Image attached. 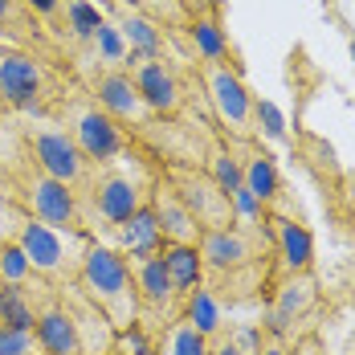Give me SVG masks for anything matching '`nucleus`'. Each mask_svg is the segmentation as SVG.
I'll return each mask as SVG.
<instances>
[{"label": "nucleus", "instance_id": "a878e982", "mask_svg": "<svg viewBox=\"0 0 355 355\" xmlns=\"http://www.w3.org/2000/svg\"><path fill=\"white\" fill-rule=\"evenodd\" d=\"M0 322H4V327H17V331H33L37 311H33V298L25 294V286H8V290H4Z\"/></svg>", "mask_w": 355, "mask_h": 355}, {"label": "nucleus", "instance_id": "7c9ffc66", "mask_svg": "<svg viewBox=\"0 0 355 355\" xmlns=\"http://www.w3.org/2000/svg\"><path fill=\"white\" fill-rule=\"evenodd\" d=\"M33 347H37L33 331H17V327L0 322V355H33Z\"/></svg>", "mask_w": 355, "mask_h": 355}, {"label": "nucleus", "instance_id": "c9c22d12", "mask_svg": "<svg viewBox=\"0 0 355 355\" xmlns=\"http://www.w3.org/2000/svg\"><path fill=\"white\" fill-rule=\"evenodd\" d=\"M339 4H343V0H322V8H327V12H331L335 21H343V17H339Z\"/></svg>", "mask_w": 355, "mask_h": 355}, {"label": "nucleus", "instance_id": "4be33fe9", "mask_svg": "<svg viewBox=\"0 0 355 355\" xmlns=\"http://www.w3.org/2000/svg\"><path fill=\"white\" fill-rule=\"evenodd\" d=\"M114 249L127 257V261H147V257H159L164 249V233H159V220L151 213V205H143L131 220H123L114 229Z\"/></svg>", "mask_w": 355, "mask_h": 355}, {"label": "nucleus", "instance_id": "c85d7f7f", "mask_svg": "<svg viewBox=\"0 0 355 355\" xmlns=\"http://www.w3.org/2000/svg\"><path fill=\"white\" fill-rule=\"evenodd\" d=\"M37 12V21L53 33V41L66 49V0H25Z\"/></svg>", "mask_w": 355, "mask_h": 355}, {"label": "nucleus", "instance_id": "4c0bfd02", "mask_svg": "<svg viewBox=\"0 0 355 355\" xmlns=\"http://www.w3.org/2000/svg\"><path fill=\"white\" fill-rule=\"evenodd\" d=\"M352 225H355V196H352Z\"/></svg>", "mask_w": 355, "mask_h": 355}, {"label": "nucleus", "instance_id": "aec40b11", "mask_svg": "<svg viewBox=\"0 0 355 355\" xmlns=\"http://www.w3.org/2000/svg\"><path fill=\"white\" fill-rule=\"evenodd\" d=\"M131 274H135V290H139V306L159 315V319H176L180 294L168 270H164V257H147V261H131Z\"/></svg>", "mask_w": 355, "mask_h": 355}, {"label": "nucleus", "instance_id": "0eeeda50", "mask_svg": "<svg viewBox=\"0 0 355 355\" xmlns=\"http://www.w3.org/2000/svg\"><path fill=\"white\" fill-rule=\"evenodd\" d=\"M25 143L33 151V164L45 176L62 180V184H82L86 176V155L78 151V143L70 139L66 127L49 123V114H33V123L25 127Z\"/></svg>", "mask_w": 355, "mask_h": 355}, {"label": "nucleus", "instance_id": "2eb2a0df", "mask_svg": "<svg viewBox=\"0 0 355 355\" xmlns=\"http://www.w3.org/2000/svg\"><path fill=\"white\" fill-rule=\"evenodd\" d=\"M147 196L151 192H143V184L135 176H127V172H107V176L94 180V209H98V216L107 220L110 229L131 220L147 205Z\"/></svg>", "mask_w": 355, "mask_h": 355}, {"label": "nucleus", "instance_id": "f3484780", "mask_svg": "<svg viewBox=\"0 0 355 355\" xmlns=\"http://www.w3.org/2000/svg\"><path fill=\"white\" fill-rule=\"evenodd\" d=\"M319 302V282L315 274H282V282L274 286V306H270V335L282 339L290 322L306 319Z\"/></svg>", "mask_w": 355, "mask_h": 355}, {"label": "nucleus", "instance_id": "ddd939ff", "mask_svg": "<svg viewBox=\"0 0 355 355\" xmlns=\"http://www.w3.org/2000/svg\"><path fill=\"white\" fill-rule=\"evenodd\" d=\"M0 45L29 49V53L49 58V62L62 58V45H58L53 33L37 21V12L25 4V0H0Z\"/></svg>", "mask_w": 355, "mask_h": 355}, {"label": "nucleus", "instance_id": "393cba45", "mask_svg": "<svg viewBox=\"0 0 355 355\" xmlns=\"http://www.w3.org/2000/svg\"><path fill=\"white\" fill-rule=\"evenodd\" d=\"M180 319H188L205 339H213L216 331H220V302H216V294L209 286L192 290V294L184 298V315H180Z\"/></svg>", "mask_w": 355, "mask_h": 355}, {"label": "nucleus", "instance_id": "39448f33", "mask_svg": "<svg viewBox=\"0 0 355 355\" xmlns=\"http://www.w3.org/2000/svg\"><path fill=\"white\" fill-rule=\"evenodd\" d=\"M17 245L25 249L29 266L37 274H49V278H78L82 270V257L90 249V237L82 229H53V225H41V220H25L17 229Z\"/></svg>", "mask_w": 355, "mask_h": 355}, {"label": "nucleus", "instance_id": "a211bd4d", "mask_svg": "<svg viewBox=\"0 0 355 355\" xmlns=\"http://www.w3.org/2000/svg\"><path fill=\"white\" fill-rule=\"evenodd\" d=\"M62 306L70 311L73 327H78V339H82V355H110L114 347V327L110 319L78 290V286H62Z\"/></svg>", "mask_w": 355, "mask_h": 355}, {"label": "nucleus", "instance_id": "2f4dec72", "mask_svg": "<svg viewBox=\"0 0 355 355\" xmlns=\"http://www.w3.org/2000/svg\"><path fill=\"white\" fill-rule=\"evenodd\" d=\"M257 355H290V347H286L278 335H266V343L257 347Z\"/></svg>", "mask_w": 355, "mask_h": 355}, {"label": "nucleus", "instance_id": "1a4fd4ad", "mask_svg": "<svg viewBox=\"0 0 355 355\" xmlns=\"http://www.w3.org/2000/svg\"><path fill=\"white\" fill-rule=\"evenodd\" d=\"M127 73L139 86L143 103L151 107L155 119H180L184 114V107H188V82H184L176 62H168V58H131Z\"/></svg>", "mask_w": 355, "mask_h": 355}, {"label": "nucleus", "instance_id": "4468645a", "mask_svg": "<svg viewBox=\"0 0 355 355\" xmlns=\"http://www.w3.org/2000/svg\"><path fill=\"white\" fill-rule=\"evenodd\" d=\"M266 229H270V245H274V257H278L282 274H311V266H315V233L302 220L282 213L266 216Z\"/></svg>", "mask_w": 355, "mask_h": 355}, {"label": "nucleus", "instance_id": "c756f323", "mask_svg": "<svg viewBox=\"0 0 355 355\" xmlns=\"http://www.w3.org/2000/svg\"><path fill=\"white\" fill-rule=\"evenodd\" d=\"M114 355H155L151 352V339H147V331H143L139 322L135 327H123L119 335H114Z\"/></svg>", "mask_w": 355, "mask_h": 355}, {"label": "nucleus", "instance_id": "bb28decb", "mask_svg": "<svg viewBox=\"0 0 355 355\" xmlns=\"http://www.w3.org/2000/svg\"><path fill=\"white\" fill-rule=\"evenodd\" d=\"M253 131H257V139H270V143H286V114L278 110V103H270V98H253Z\"/></svg>", "mask_w": 355, "mask_h": 355}, {"label": "nucleus", "instance_id": "9b49d317", "mask_svg": "<svg viewBox=\"0 0 355 355\" xmlns=\"http://www.w3.org/2000/svg\"><path fill=\"white\" fill-rule=\"evenodd\" d=\"M21 205L29 209L33 220L53 225V229H78V192L62 180L45 176L41 168L21 176Z\"/></svg>", "mask_w": 355, "mask_h": 355}, {"label": "nucleus", "instance_id": "f03ea898", "mask_svg": "<svg viewBox=\"0 0 355 355\" xmlns=\"http://www.w3.org/2000/svg\"><path fill=\"white\" fill-rule=\"evenodd\" d=\"M66 98V82L49 58L0 45V107L21 114H49Z\"/></svg>", "mask_w": 355, "mask_h": 355}, {"label": "nucleus", "instance_id": "473e14b6", "mask_svg": "<svg viewBox=\"0 0 355 355\" xmlns=\"http://www.w3.org/2000/svg\"><path fill=\"white\" fill-rule=\"evenodd\" d=\"M290 355H322V343L315 339V335H306V339H298V343H294V352H290Z\"/></svg>", "mask_w": 355, "mask_h": 355}, {"label": "nucleus", "instance_id": "cd10ccee", "mask_svg": "<svg viewBox=\"0 0 355 355\" xmlns=\"http://www.w3.org/2000/svg\"><path fill=\"white\" fill-rule=\"evenodd\" d=\"M29 274H33V266H29L25 249L17 241H0V278H4V286H25Z\"/></svg>", "mask_w": 355, "mask_h": 355}, {"label": "nucleus", "instance_id": "e433bc0d", "mask_svg": "<svg viewBox=\"0 0 355 355\" xmlns=\"http://www.w3.org/2000/svg\"><path fill=\"white\" fill-rule=\"evenodd\" d=\"M4 290H8V286H4V278H0V302H4Z\"/></svg>", "mask_w": 355, "mask_h": 355}, {"label": "nucleus", "instance_id": "412c9836", "mask_svg": "<svg viewBox=\"0 0 355 355\" xmlns=\"http://www.w3.org/2000/svg\"><path fill=\"white\" fill-rule=\"evenodd\" d=\"M33 339H37V352L41 355H82L78 327H73L70 311L62 302H49L45 311H37Z\"/></svg>", "mask_w": 355, "mask_h": 355}, {"label": "nucleus", "instance_id": "6ab92c4d", "mask_svg": "<svg viewBox=\"0 0 355 355\" xmlns=\"http://www.w3.org/2000/svg\"><path fill=\"white\" fill-rule=\"evenodd\" d=\"M147 205H151V213L159 220V233H164V241H176V245H196L200 241V225H196V216L184 209V200L176 196V188L168 184L164 176L151 180V196H147Z\"/></svg>", "mask_w": 355, "mask_h": 355}, {"label": "nucleus", "instance_id": "6e6552de", "mask_svg": "<svg viewBox=\"0 0 355 355\" xmlns=\"http://www.w3.org/2000/svg\"><path fill=\"white\" fill-rule=\"evenodd\" d=\"M164 180L176 188V196L184 200V209L196 216L200 229H229V225H237L233 220V200L216 188L209 172L188 168V164H172V168H164Z\"/></svg>", "mask_w": 355, "mask_h": 355}, {"label": "nucleus", "instance_id": "5701e85b", "mask_svg": "<svg viewBox=\"0 0 355 355\" xmlns=\"http://www.w3.org/2000/svg\"><path fill=\"white\" fill-rule=\"evenodd\" d=\"M159 257H164V270H168V278H172V286H176L180 298H188L192 290H200V286H205V261H200V249H196V245L164 241Z\"/></svg>", "mask_w": 355, "mask_h": 355}, {"label": "nucleus", "instance_id": "72a5a7b5", "mask_svg": "<svg viewBox=\"0 0 355 355\" xmlns=\"http://www.w3.org/2000/svg\"><path fill=\"white\" fill-rule=\"evenodd\" d=\"M213 355H245V352H241L233 339H225V343H216V347H213Z\"/></svg>", "mask_w": 355, "mask_h": 355}, {"label": "nucleus", "instance_id": "20e7f679", "mask_svg": "<svg viewBox=\"0 0 355 355\" xmlns=\"http://www.w3.org/2000/svg\"><path fill=\"white\" fill-rule=\"evenodd\" d=\"M196 82L205 90V103L213 110L216 127L225 131V139H257V131H253V98L257 94L249 90L245 73L229 70V66H196Z\"/></svg>", "mask_w": 355, "mask_h": 355}, {"label": "nucleus", "instance_id": "7ed1b4c3", "mask_svg": "<svg viewBox=\"0 0 355 355\" xmlns=\"http://www.w3.org/2000/svg\"><path fill=\"white\" fill-rule=\"evenodd\" d=\"M58 114L70 139L78 143V151L86 155V164H114L119 155H127V131L90 94H73V98L66 94L58 103Z\"/></svg>", "mask_w": 355, "mask_h": 355}, {"label": "nucleus", "instance_id": "f8f14e48", "mask_svg": "<svg viewBox=\"0 0 355 355\" xmlns=\"http://www.w3.org/2000/svg\"><path fill=\"white\" fill-rule=\"evenodd\" d=\"M180 41H184L188 62H196V66H229V70L241 73V53H237L229 29H225V12L188 17L184 29H180Z\"/></svg>", "mask_w": 355, "mask_h": 355}, {"label": "nucleus", "instance_id": "f257e3e1", "mask_svg": "<svg viewBox=\"0 0 355 355\" xmlns=\"http://www.w3.org/2000/svg\"><path fill=\"white\" fill-rule=\"evenodd\" d=\"M73 282H78V290L107 315L114 331L139 322L143 306H139V290H135V274H131V261H127L114 245L90 241L86 257H82V270H78Z\"/></svg>", "mask_w": 355, "mask_h": 355}, {"label": "nucleus", "instance_id": "f704fd0d", "mask_svg": "<svg viewBox=\"0 0 355 355\" xmlns=\"http://www.w3.org/2000/svg\"><path fill=\"white\" fill-rule=\"evenodd\" d=\"M339 29H343V37H347V53H352V62H355V29L347 25V21H339Z\"/></svg>", "mask_w": 355, "mask_h": 355}, {"label": "nucleus", "instance_id": "b1692460", "mask_svg": "<svg viewBox=\"0 0 355 355\" xmlns=\"http://www.w3.org/2000/svg\"><path fill=\"white\" fill-rule=\"evenodd\" d=\"M155 355H213V343L188 319H172L168 331H164V339H159V347H155Z\"/></svg>", "mask_w": 355, "mask_h": 355}, {"label": "nucleus", "instance_id": "9d476101", "mask_svg": "<svg viewBox=\"0 0 355 355\" xmlns=\"http://www.w3.org/2000/svg\"><path fill=\"white\" fill-rule=\"evenodd\" d=\"M107 17L123 33L131 58H168V62H176V29L164 25L159 17H151L147 8H139L135 0H114L107 8Z\"/></svg>", "mask_w": 355, "mask_h": 355}, {"label": "nucleus", "instance_id": "423d86ee", "mask_svg": "<svg viewBox=\"0 0 355 355\" xmlns=\"http://www.w3.org/2000/svg\"><path fill=\"white\" fill-rule=\"evenodd\" d=\"M90 98L107 110L123 131L151 135V131L159 127V119H155L151 107L143 103L139 86L131 82V73H127V70H94V73H90Z\"/></svg>", "mask_w": 355, "mask_h": 355}, {"label": "nucleus", "instance_id": "dca6fc26", "mask_svg": "<svg viewBox=\"0 0 355 355\" xmlns=\"http://www.w3.org/2000/svg\"><path fill=\"white\" fill-rule=\"evenodd\" d=\"M237 147V159H241V180L245 188L257 196V205L266 213H274V205L282 200V172H278V159L261 147V139H245L233 143Z\"/></svg>", "mask_w": 355, "mask_h": 355}]
</instances>
